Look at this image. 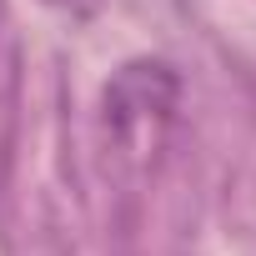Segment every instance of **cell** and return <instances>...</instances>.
Instances as JSON below:
<instances>
[{"mask_svg":"<svg viewBox=\"0 0 256 256\" xmlns=\"http://www.w3.org/2000/svg\"><path fill=\"white\" fill-rule=\"evenodd\" d=\"M46 6H60V10H86L90 0H46Z\"/></svg>","mask_w":256,"mask_h":256,"instance_id":"6da1fadb","label":"cell"}]
</instances>
